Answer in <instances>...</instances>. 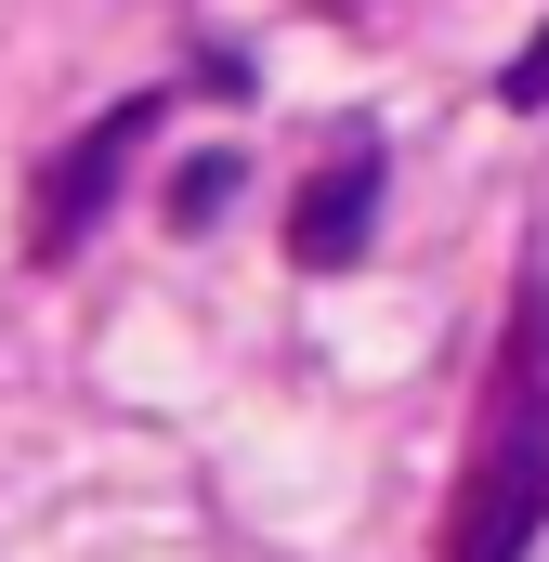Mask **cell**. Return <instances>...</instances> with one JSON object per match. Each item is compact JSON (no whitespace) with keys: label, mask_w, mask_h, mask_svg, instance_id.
Segmentation results:
<instances>
[{"label":"cell","mask_w":549,"mask_h":562,"mask_svg":"<svg viewBox=\"0 0 549 562\" xmlns=\"http://www.w3.org/2000/svg\"><path fill=\"white\" fill-rule=\"evenodd\" d=\"M223 196H236V157H197V183H183V223H210Z\"/></svg>","instance_id":"277c9868"},{"label":"cell","mask_w":549,"mask_h":562,"mask_svg":"<svg viewBox=\"0 0 549 562\" xmlns=\"http://www.w3.org/2000/svg\"><path fill=\"white\" fill-rule=\"evenodd\" d=\"M367 210H380V144H340V157H327V183L301 196V223H288V249H301L314 276H340V262L367 249Z\"/></svg>","instance_id":"7a4b0ae2"},{"label":"cell","mask_w":549,"mask_h":562,"mask_svg":"<svg viewBox=\"0 0 549 562\" xmlns=\"http://www.w3.org/2000/svg\"><path fill=\"white\" fill-rule=\"evenodd\" d=\"M549 524V419H537V380L497 393V431L471 458V510H458V562H524V537Z\"/></svg>","instance_id":"6da1fadb"},{"label":"cell","mask_w":549,"mask_h":562,"mask_svg":"<svg viewBox=\"0 0 549 562\" xmlns=\"http://www.w3.org/2000/svg\"><path fill=\"white\" fill-rule=\"evenodd\" d=\"M144 119H157V105H119L105 132H92L79 157H66V170H53V196H40V236H92V210H105V170H119V157L144 144Z\"/></svg>","instance_id":"3957f363"},{"label":"cell","mask_w":549,"mask_h":562,"mask_svg":"<svg viewBox=\"0 0 549 562\" xmlns=\"http://www.w3.org/2000/svg\"><path fill=\"white\" fill-rule=\"evenodd\" d=\"M511 105H549V26L524 40V66H511Z\"/></svg>","instance_id":"5b68a950"}]
</instances>
